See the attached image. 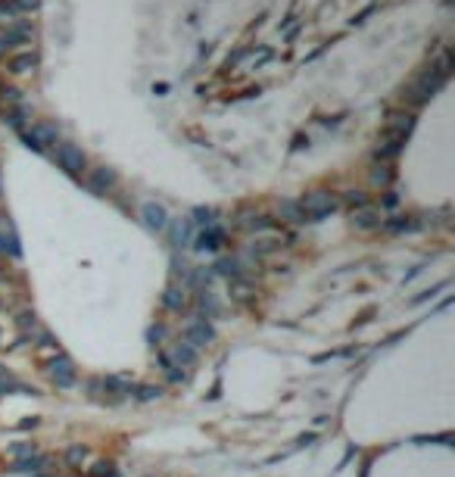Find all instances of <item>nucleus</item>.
Returning a JSON list of instances; mask_svg holds the SVG:
<instances>
[{
	"mask_svg": "<svg viewBox=\"0 0 455 477\" xmlns=\"http://www.w3.org/2000/svg\"><path fill=\"white\" fill-rule=\"evenodd\" d=\"M449 72H452V57H449V51H443L440 60H436V63H430V69H424L421 75L415 78V82L405 84V88H402V100L409 103V107H415V109L424 107V103H430L443 91Z\"/></svg>",
	"mask_w": 455,
	"mask_h": 477,
	"instance_id": "nucleus-1",
	"label": "nucleus"
},
{
	"mask_svg": "<svg viewBox=\"0 0 455 477\" xmlns=\"http://www.w3.org/2000/svg\"><path fill=\"white\" fill-rule=\"evenodd\" d=\"M337 206H340V200L330 197L328 190H312V194H305L303 200H299V209H303V219L305 222L328 219L330 213H337Z\"/></svg>",
	"mask_w": 455,
	"mask_h": 477,
	"instance_id": "nucleus-2",
	"label": "nucleus"
},
{
	"mask_svg": "<svg viewBox=\"0 0 455 477\" xmlns=\"http://www.w3.org/2000/svg\"><path fill=\"white\" fill-rule=\"evenodd\" d=\"M53 159H56V165L72 178H81L87 172V156L75 144H66V141H60V144L53 147Z\"/></svg>",
	"mask_w": 455,
	"mask_h": 477,
	"instance_id": "nucleus-3",
	"label": "nucleus"
},
{
	"mask_svg": "<svg viewBox=\"0 0 455 477\" xmlns=\"http://www.w3.org/2000/svg\"><path fill=\"white\" fill-rule=\"evenodd\" d=\"M411 128H415V113H405V109H390L386 113V122L384 128H380V138L386 141H402L411 134Z\"/></svg>",
	"mask_w": 455,
	"mask_h": 477,
	"instance_id": "nucleus-4",
	"label": "nucleus"
},
{
	"mask_svg": "<svg viewBox=\"0 0 455 477\" xmlns=\"http://www.w3.org/2000/svg\"><path fill=\"white\" fill-rule=\"evenodd\" d=\"M44 371H47V377L56 384V387H72L75 384V365L69 356H62V352H53V356L44 362Z\"/></svg>",
	"mask_w": 455,
	"mask_h": 477,
	"instance_id": "nucleus-5",
	"label": "nucleus"
},
{
	"mask_svg": "<svg viewBox=\"0 0 455 477\" xmlns=\"http://www.w3.org/2000/svg\"><path fill=\"white\" fill-rule=\"evenodd\" d=\"M212 340H215V331H212V325H206V321H193V325L184 327V343L193 346V350H203Z\"/></svg>",
	"mask_w": 455,
	"mask_h": 477,
	"instance_id": "nucleus-6",
	"label": "nucleus"
},
{
	"mask_svg": "<svg viewBox=\"0 0 455 477\" xmlns=\"http://www.w3.org/2000/svg\"><path fill=\"white\" fill-rule=\"evenodd\" d=\"M222 244H224V228H218V225H206L203 231L193 237V246H197L199 253H215Z\"/></svg>",
	"mask_w": 455,
	"mask_h": 477,
	"instance_id": "nucleus-7",
	"label": "nucleus"
},
{
	"mask_svg": "<svg viewBox=\"0 0 455 477\" xmlns=\"http://www.w3.org/2000/svg\"><path fill=\"white\" fill-rule=\"evenodd\" d=\"M112 188H116V172L106 169V165H103V169H93L91 175H87V190H91V194L106 197Z\"/></svg>",
	"mask_w": 455,
	"mask_h": 477,
	"instance_id": "nucleus-8",
	"label": "nucleus"
},
{
	"mask_svg": "<svg viewBox=\"0 0 455 477\" xmlns=\"http://www.w3.org/2000/svg\"><path fill=\"white\" fill-rule=\"evenodd\" d=\"M37 69V53L35 51H22V53H12L6 60V72L10 75H31Z\"/></svg>",
	"mask_w": 455,
	"mask_h": 477,
	"instance_id": "nucleus-9",
	"label": "nucleus"
},
{
	"mask_svg": "<svg viewBox=\"0 0 455 477\" xmlns=\"http://www.w3.org/2000/svg\"><path fill=\"white\" fill-rule=\"evenodd\" d=\"M141 215H143V225H147L150 231H166L168 213L159 206V203H143V206H141Z\"/></svg>",
	"mask_w": 455,
	"mask_h": 477,
	"instance_id": "nucleus-10",
	"label": "nucleus"
},
{
	"mask_svg": "<svg viewBox=\"0 0 455 477\" xmlns=\"http://www.w3.org/2000/svg\"><path fill=\"white\" fill-rule=\"evenodd\" d=\"M41 7V0H0V16H10V19H19V16H28Z\"/></svg>",
	"mask_w": 455,
	"mask_h": 477,
	"instance_id": "nucleus-11",
	"label": "nucleus"
},
{
	"mask_svg": "<svg viewBox=\"0 0 455 477\" xmlns=\"http://www.w3.org/2000/svg\"><path fill=\"white\" fill-rule=\"evenodd\" d=\"M353 225L359 228V231H371V228L384 225V215H380V209H374V206H362L353 213Z\"/></svg>",
	"mask_w": 455,
	"mask_h": 477,
	"instance_id": "nucleus-12",
	"label": "nucleus"
},
{
	"mask_svg": "<svg viewBox=\"0 0 455 477\" xmlns=\"http://www.w3.org/2000/svg\"><path fill=\"white\" fill-rule=\"evenodd\" d=\"M28 116H31V109L22 107V103H16V107H6V109H3V122H6L10 128H16V132H22V128H25Z\"/></svg>",
	"mask_w": 455,
	"mask_h": 477,
	"instance_id": "nucleus-13",
	"label": "nucleus"
},
{
	"mask_svg": "<svg viewBox=\"0 0 455 477\" xmlns=\"http://www.w3.org/2000/svg\"><path fill=\"white\" fill-rule=\"evenodd\" d=\"M380 228H386L390 234H405V231H415L418 222H415V215H393V219H386Z\"/></svg>",
	"mask_w": 455,
	"mask_h": 477,
	"instance_id": "nucleus-14",
	"label": "nucleus"
},
{
	"mask_svg": "<svg viewBox=\"0 0 455 477\" xmlns=\"http://www.w3.org/2000/svg\"><path fill=\"white\" fill-rule=\"evenodd\" d=\"M402 141H386V138H380V147L374 150V156L380 159V163H390V159H396L399 153H402Z\"/></svg>",
	"mask_w": 455,
	"mask_h": 477,
	"instance_id": "nucleus-15",
	"label": "nucleus"
},
{
	"mask_svg": "<svg viewBox=\"0 0 455 477\" xmlns=\"http://www.w3.org/2000/svg\"><path fill=\"white\" fill-rule=\"evenodd\" d=\"M231 296H234L237 303H249L256 296V287L249 281H243V278H234V281H231Z\"/></svg>",
	"mask_w": 455,
	"mask_h": 477,
	"instance_id": "nucleus-16",
	"label": "nucleus"
},
{
	"mask_svg": "<svg viewBox=\"0 0 455 477\" xmlns=\"http://www.w3.org/2000/svg\"><path fill=\"white\" fill-rule=\"evenodd\" d=\"M162 303H166V309H172V312H181V309L187 306V294L184 287H168L166 296H162Z\"/></svg>",
	"mask_w": 455,
	"mask_h": 477,
	"instance_id": "nucleus-17",
	"label": "nucleus"
},
{
	"mask_svg": "<svg viewBox=\"0 0 455 477\" xmlns=\"http://www.w3.org/2000/svg\"><path fill=\"white\" fill-rule=\"evenodd\" d=\"M274 222L268 219V215H262V213H249L247 219H240V228H247V231H268Z\"/></svg>",
	"mask_w": 455,
	"mask_h": 477,
	"instance_id": "nucleus-18",
	"label": "nucleus"
},
{
	"mask_svg": "<svg viewBox=\"0 0 455 477\" xmlns=\"http://www.w3.org/2000/svg\"><path fill=\"white\" fill-rule=\"evenodd\" d=\"M274 53H271V47H259V53L256 51H249V57L243 60V69H262V66L271 60Z\"/></svg>",
	"mask_w": 455,
	"mask_h": 477,
	"instance_id": "nucleus-19",
	"label": "nucleus"
},
{
	"mask_svg": "<svg viewBox=\"0 0 455 477\" xmlns=\"http://www.w3.org/2000/svg\"><path fill=\"white\" fill-rule=\"evenodd\" d=\"M84 462H87V449H84V446H81V443L69 446V449H66V465H69V468H81Z\"/></svg>",
	"mask_w": 455,
	"mask_h": 477,
	"instance_id": "nucleus-20",
	"label": "nucleus"
},
{
	"mask_svg": "<svg viewBox=\"0 0 455 477\" xmlns=\"http://www.w3.org/2000/svg\"><path fill=\"white\" fill-rule=\"evenodd\" d=\"M278 246H280L278 237H259V240H253V256L262 259V256H268V253H274Z\"/></svg>",
	"mask_w": 455,
	"mask_h": 477,
	"instance_id": "nucleus-21",
	"label": "nucleus"
},
{
	"mask_svg": "<svg viewBox=\"0 0 455 477\" xmlns=\"http://www.w3.org/2000/svg\"><path fill=\"white\" fill-rule=\"evenodd\" d=\"M215 271H218V275H228V278H240V259H237V256L218 259V262H215Z\"/></svg>",
	"mask_w": 455,
	"mask_h": 477,
	"instance_id": "nucleus-22",
	"label": "nucleus"
},
{
	"mask_svg": "<svg viewBox=\"0 0 455 477\" xmlns=\"http://www.w3.org/2000/svg\"><path fill=\"white\" fill-rule=\"evenodd\" d=\"M371 181L374 184H380V188H390V181H393V169L386 163H377L374 165V172H371Z\"/></svg>",
	"mask_w": 455,
	"mask_h": 477,
	"instance_id": "nucleus-23",
	"label": "nucleus"
},
{
	"mask_svg": "<svg viewBox=\"0 0 455 477\" xmlns=\"http://www.w3.org/2000/svg\"><path fill=\"white\" fill-rule=\"evenodd\" d=\"M172 356H175V362H178V365H193V362H197V350H193V346H187V343L175 346Z\"/></svg>",
	"mask_w": 455,
	"mask_h": 477,
	"instance_id": "nucleus-24",
	"label": "nucleus"
},
{
	"mask_svg": "<svg viewBox=\"0 0 455 477\" xmlns=\"http://www.w3.org/2000/svg\"><path fill=\"white\" fill-rule=\"evenodd\" d=\"M44 465H47V458H44L41 452H35V456H28V458H19L16 468L19 471H37V468H44Z\"/></svg>",
	"mask_w": 455,
	"mask_h": 477,
	"instance_id": "nucleus-25",
	"label": "nucleus"
},
{
	"mask_svg": "<svg viewBox=\"0 0 455 477\" xmlns=\"http://www.w3.org/2000/svg\"><path fill=\"white\" fill-rule=\"evenodd\" d=\"M175 244H178V246L193 244V222L190 219H184V225L178 228V234H175Z\"/></svg>",
	"mask_w": 455,
	"mask_h": 477,
	"instance_id": "nucleus-26",
	"label": "nucleus"
},
{
	"mask_svg": "<svg viewBox=\"0 0 455 477\" xmlns=\"http://www.w3.org/2000/svg\"><path fill=\"white\" fill-rule=\"evenodd\" d=\"M6 452H10V456L19 462V458H28V456H35V452H37V446H35V443H12Z\"/></svg>",
	"mask_w": 455,
	"mask_h": 477,
	"instance_id": "nucleus-27",
	"label": "nucleus"
},
{
	"mask_svg": "<svg viewBox=\"0 0 455 477\" xmlns=\"http://www.w3.org/2000/svg\"><path fill=\"white\" fill-rule=\"evenodd\" d=\"M87 477H118V471H116V465L112 462H100V465H93V468L87 471Z\"/></svg>",
	"mask_w": 455,
	"mask_h": 477,
	"instance_id": "nucleus-28",
	"label": "nucleus"
},
{
	"mask_svg": "<svg viewBox=\"0 0 455 477\" xmlns=\"http://www.w3.org/2000/svg\"><path fill=\"white\" fill-rule=\"evenodd\" d=\"M280 215H284L287 222H305V219H303V209H299V203H280Z\"/></svg>",
	"mask_w": 455,
	"mask_h": 477,
	"instance_id": "nucleus-29",
	"label": "nucleus"
},
{
	"mask_svg": "<svg viewBox=\"0 0 455 477\" xmlns=\"http://www.w3.org/2000/svg\"><path fill=\"white\" fill-rule=\"evenodd\" d=\"M249 57V47H243V51H234V53H231V57L228 60H224V69H237V66H243V60H247Z\"/></svg>",
	"mask_w": 455,
	"mask_h": 477,
	"instance_id": "nucleus-30",
	"label": "nucleus"
},
{
	"mask_svg": "<svg viewBox=\"0 0 455 477\" xmlns=\"http://www.w3.org/2000/svg\"><path fill=\"white\" fill-rule=\"evenodd\" d=\"M199 309H203V312L209 315V318H212V315H218L215 300H212V294H206V290H203V294H199Z\"/></svg>",
	"mask_w": 455,
	"mask_h": 477,
	"instance_id": "nucleus-31",
	"label": "nucleus"
},
{
	"mask_svg": "<svg viewBox=\"0 0 455 477\" xmlns=\"http://www.w3.org/2000/svg\"><path fill=\"white\" fill-rule=\"evenodd\" d=\"M346 203H349V206H355V209H362V206H368V194H365V190H349Z\"/></svg>",
	"mask_w": 455,
	"mask_h": 477,
	"instance_id": "nucleus-32",
	"label": "nucleus"
},
{
	"mask_svg": "<svg viewBox=\"0 0 455 477\" xmlns=\"http://www.w3.org/2000/svg\"><path fill=\"white\" fill-rule=\"evenodd\" d=\"M193 215H197V219H193V225H215V222H212V215H215V209H203V206H199Z\"/></svg>",
	"mask_w": 455,
	"mask_h": 477,
	"instance_id": "nucleus-33",
	"label": "nucleus"
},
{
	"mask_svg": "<svg viewBox=\"0 0 455 477\" xmlns=\"http://www.w3.org/2000/svg\"><path fill=\"white\" fill-rule=\"evenodd\" d=\"M159 396H162V390H159V387H141V390H137V399H143V402L159 399Z\"/></svg>",
	"mask_w": 455,
	"mask_h": 477,
	"instance_id": "nucleus-34",
	"label": "nucleus"
},
{
	"mask_svg": "<svg viewBox=\"0 0 455 477\" xmlns=\"http://www.w3.org/2000/svg\"><path fill=\"white\" fill-rule=\"evenodd\" d=\"M374 10H377V7H365V10H362V13H355V16H353V19H349V26H362V22H365V19H368V16H371V13H374Z\"/></svg>",
	"mask_w": 455,
	"mask_h": 477,
	"instance_id": "nucleus-35",
	"label": "nucleus"
},
{
	"mask_svg": "<svg viewBox=\"0 0 455 477\" xmlns=\"http://www.w3.org/2000/svg\"><path fill=\"white\" fill-rule=\"evenodd\" d=\"M166 337V331H162V327H153V331H150V340H162Z\"/></svg>",
	"mask_w": 455,
	"mask_h": 477,
	"instance_id": "nucleus-36",
	"label": "nucleus"
}]
</instances>
